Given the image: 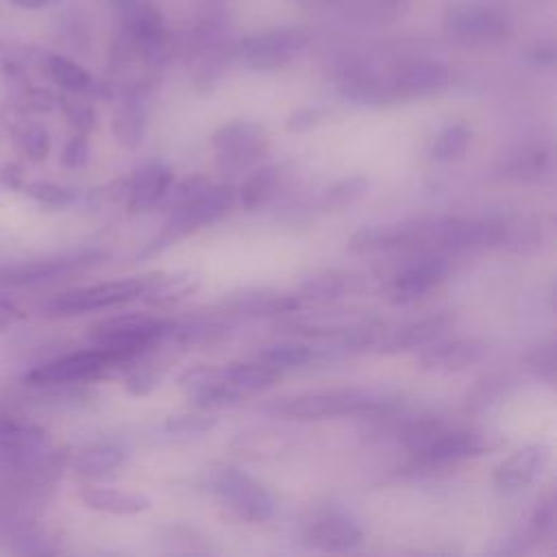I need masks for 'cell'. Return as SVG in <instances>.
<instances>
[{"mask_svg": "<svg viewBox=\"0 0 557 557\" xmlns=\"http://www.w3.org/2000/svg\"><path fill=\"white\" fill-rule=\"evenodd\" d=\"M237 189L231 183H220V185H207L196 198L189 202L170 209V215L159 231L154 239H150L139 257H152L172 244L181 242L183 237L196 233L198 228L218 222L222 215L228 213V209L235 205Z\"/></svg>", "mask_w": 557, "mask_h": 557, "instance_id": "6da1fadb", "label": "cell"}, {"mask_svg": "<svg viewBox=\"0 0 557 557\" xmlns=\"http://www.w3.org/2000/svg\"><path fill=\"white\" fill-rule=\"evenodd\" d=\"M172 326V322L150 315L124 313L94 324L89 337L96 348L107 350L117 361V366H122L152 348L165 335H170Z\"/></svg>", "mask_w": 557, "mask_h": 557, "instance_id": "7a4b0ae2", "label": "cell"}, {"mask_svg": "<svg viewBox=\"0 0 557 557\" xmlns=\"http://www.w3.org/2000/svg\"><path fill=\"white\" fill-rule=\"evenodd\" d=\"M385 405V400L370 392L359 387H344V389H322V392H305L292 398L274 400L265 407V411L292 418V420H324L335 416H352V413H366L376 411Z\"/></svg>", "mask_w": 557, "mask_h": 557, "instance_id": "3957f363", "label": "cell"}, {"mask_svg": "<svg viewBox=\"0 0 557 557\" xmlns=\"http://www.w3.org/2000/svg\"><path fill=\"white\" fill-rule=\"evenodd\" d=\"M442 228V215L413 218L394 224L363 226L359 228L348 248L357 255H379V252H396V250H437Z\"/></svg>", "mask_w": 557, "mask_h": 557, "instance_id": "277c9868", "label": "cell"}, {"mask_svg": "<svg viewBox=\"0 0 557 557\" xmlns=\"http://www.w3.org/2000/svg\"><path fill=\"white\" fill-rule=\"evenodd\" d=\"M50 461L48 433L17 416H0V468L13 472H37Z\"/></svg>", "mask_w": 557, "mask_h": 557, "instance_id": "5b68a950", "label": "cell"}, {"mask_svg": "<svg viewBox=\"0 0 557 557\" xmlns=\"http://www.w3.org/2000/svg\"><path fill=\"white\" fill-rule=\"evenodd\" d=\"M154 278L157 276H133V278H120V281L74 287V289L57 294L46 305V309L52 315H81V313L109 309V307L122 305L126 300H133L137 296H144Z\"/></svg>", "mask_w": 557, "mask_h": 557, "instance_id": "8992f818", "label": "cell"}, {"mask_svg": "<svg viewBox=\"0 0 557 557\" xmlns=\"http://www.w3.org/2000/svg\"><path fill=\"white\" fill-rule=\"evenodd\" d=\"M444 30L459 44L485 46L503 41L511 30V22L494 4L481 0H463L446 11Z\"/></svg>", "mask_w": 557, "mask_h": 557, "instance_id": "52a82bcc", "label": "cell"}, {"mask_svg": "<svg viewBox=\"0 0 557 557\" xmlns=\"http://www.w3.org/2000/svg\"><path fill=\"white\" fill-rule=\"evenodd\" d=\"M215 168L222 174H242L255 168L268 152V139L259 124L235 120L220 126L211 137Z\"/></svg>", "mask_w": 557, "mask_h": 557, "instance_id": "ba28073f", "label": "cell"}, {"mask_svg": "<svg viewBox=\"0 0 557 557\" xmlns=\"http://www.w3.org/2000/svg\"><path fill=\"white\" fill-rule=\"evenodd\" d=\"M209 483L213 492L244 520L248 522H265L274 516V498L272 494L255 481L250 474L233 468L222 466L211 470Z\"/></svg>", "mask_w": 557, "mask_h": 557, "instance_id": "9c48e42d", "label": "cell"}, {"mask_svg": "<svg viewBox=\"0 0 557 557\" xmlns=\"http://www.w3.org/2000/svg\"><path fill=\"white\" fill-rule=\"evenodd\" d=\"M487 450L483 435L474 431H448L442 429L426 444L411 450L407 470L411 474H431L435 470H446L466 459H474Z\"/></svg>", "mask_w": 557, "mask_h": 557, "instance_id": "30bf717a", "label": "cell"}, {"mask_svg": "<svg viewBox=\"0 0 557 557\" xmlns=\"http://www.w3.org/2000/svg\"><path fill=\"white\" fill-rule=\"evenodd\" d=\"M117 361L102 348L76 350L52 361H46L24 374V381L35 387H57L74 385L102 376L109 368H115Z\"/></svg>", "mask_w": 557, "mask_h": 557, "instance_id": "8fae6325", "label": "cell"}, {"mask_svg": "<svg viewBox=\"0 0 557 557\" xmlns=\"http://www.w3.org/2000/svg\"><path fill=\"white\" fill-rule=\"evenodd\" d=\"M307 46L302 28H270L246 37L237 46V57L252 70H278L292 63Z\"/></svg>", "mask_w": 557, "mask_h": 557, "instance_id": "7c38bea8", "label": "cell"}, {"mask_svg": "<svg viewBox=\"0 0 557 557\" xmlns=\"http://www.w3.org/2000/svg\"><path fill=\"white\" fill-rule=\"evenodd\" d=\"M385 81L396 102V100L431 96L446 89L450 83V72L444 63L435 59L418 57V59L398 61L392 67V72L385 76Z\"/></svg>", "mask_w": 557, "mask_h": 557, "instance_id": "4fadbf2b", "label": "cell"}, {"mask_svg": "<svg viewBox=\"0 0 557 557\" xmlns=\"http://www.w3.org/2000/svg\"><path fill=\"white\" fill-rule=\"evenodd\" d=\"M448 274V261L442 255L424 252L418 259L405 263L387 283L385 296L392 305H409L433 287H437Z\"/></svg>", "mask_w": 557, "mask_h": 557, "instance_id": "5bb4252c", "label": "cell"}, {"mask_svg": "<svg viewBox=\"0 0 557 557\" xmlns=\"http://www.w3.org/2000/svg\"><path fill=\"white\" fill-rule=\"evenodd\" d=\"M361 527L342 509L318 511L302 529V542L324 553H346L361 544Z\"/></svg>", "mask_w": 557, "mask_h": 557, "instance_id": "9a60e30c", "label": "cell"}, {"mask_svg": "<svg viewBox=\"0 0 557 557\" xmlns=\"http://www.w3.org/2000/svg\"><path fill=\"white\" fill-rule=\"evenodd\" d=\"M178 387L200 409H224L239 403L242 394L226 381L224 366H196L178 376Z\"/></svg>", "mask_w": 557, "mask_h": 557, "instance_id": "2e32d148", "label": "cell"}, {"mask_svg": "<svg viewBox=\"0 0 557 557\" xmlns=\"http://www.w3.org/2000/svg\"><path fill=\"white\" fill-rule=\"evenodd\" d=\"M548 461V448L544 444H529L507 457L494 472V483L503 492H518L531 485Z\"/></svg>", "mask_w": 557, "mask_h": 557, "instance_id": "e0dca14e", "label": "cell"}, {"mask_svg": "<svg viewBox=\"0 0 557 557\" xmlns=\"http://www.w3.org/2000/svg\"><path fill=\"white\" fill-rule=\"evenodd\" d=\"M102 259V252L98 250H85V252H74V255H63L46 261H33L26 265L11 268L2 274V281L15 283V285H28V283H41V281H52L57 276L70 274L74 270L94 265Z\"/></svg>", "mask_w": 557, "mask_h": 557, "instance_id": "ac0fdd59", "label": "cell"}, {"mask_svg": "<svg viewBox=\"0 0 557 557\" xmlns=\"http://www.w3.org/2000/svg\"><path fill=\"white\" fill-rule=\"evenodd\" d=\"M174 183V172L165 161H148L131 178L128 207L131 211H148L163 202Z\"/></svg>", "mask_w": 557, "mask_h": 557, "instance_id": "d6986e66", "label": "cell"}, {"mask_svg": "<svg viewBox=\"0 0 557 557\" xmlns=\"http://www.w3.org/2000/svg\"><path fill=\"white\" fill-rule=\"evenodd\" d=\"M485 348L476 339H448V342H437L429 348H424L418 357V363L426 372H459L472 363H476L483 357Z\"/></svg>", "mask_w": 557, "mask_h": 557, "instance_id": "ffe728a7", "label": "cell"}, {"mask_svg": "<svg viewBox=\"0 0 557 557\" xmlns=\"http://www.w3.org/2000/svg\"><path fill=\"white\" fill-rule=\"evenodd\" d=\"M30 61L65 94H87L94 85L91 74L78 65L76 61L50 52V50H39V48H28L26 50Z\"/></svg>", "mask_w": 557, "mask_h": 557, "instance_id": "44dd1931", "label": "cell"}, {"mask_svg": "<svg viewBox=\"0 0 557 557\" xmlns=\"http://www.w3.org/2000/svg\"><path fill=\"white\" fill-rule=\"evenodd\" d=\"M339 94L359 104H389L394 102L385 76L366 65H350L339 76Z\"/></svg>", "mask_w": 557, "mask_h": 557, "instance_id": "7402d4cb", "label": "cell"}, {"mask_svg": "<svg viewBox=\"0 0 557 557\" xmlns=\"http://www.w3.org/2000/svg\"><path fill=\"white\" fill-rule=\"evenodd\" d=\"M81 500L96 511L115 513V516H133L148 511L152 507L150 498L137 492H124L115 487H100V485H85L78 492Z\"/></svg>", "mask_w": 557, "mask_h": 557, "instance_id": "603a6c76", "label": "cell"}, {"mask_svg": "<svg viewBox=\"0 0 557 557\" xmlns=\"http://www.w3.org/2000/svg\"><path fill=\"white\" fill-rule=\"evenodd\" d=\"M146 120H148L146 91L135 87L124 96V100L113 117V135L117 137V141L122 146L137 148L146 133Z\"/></svg>", "mask_w": 557, "mask_h": 557, "instance_id": "cb8c5ba5", "label": "cell"}, {"mask_svg": "<svg viewBox=\"0 0 557 557\" xmlns=\"http://www.w3.org/2000/svg\"><path fill=\"white\" fill-rule=\"evenodd\" d=\"M450 326L448 315L444 313H435V315H426L422 320H416L398 331L392 333V337L385 342V350L387 352H398V350H413V348H422L429 346L431 342L440 339V335Z\"/></svg>", "mask_w": 557, "mask_h": 557, "instance_id": "d4e9b609", "label": "cell"}, {"mask_svg": "<svg viewBox=\"0 0 557 557\" xmlns=\"http://www.w3.org/2000/svg\"><path fill=\"white\" fill-rule=\"evenodd\" d=\"M281 178H283L281 165H263L255 170L237 191L242 207L248 211H257L265 207L276 196L281 187Z\"/></svg>", "mask_w": 557, "mask_h": 557, "instance_id": "484cf974", "label": "cell"}, {"mask_svg": "<svg viewBox=\"0 0 557 557\" xmlns=\"http://www.w3.org/2000/svg\"><path fill=\"white\" fill-rule=\"evenodd\" d=\"M300 305L298 296H287V294H278V292H246L242 296H237L231 307L237 313H246V315H278V313H292L296 311Z\"/></svg>", "mask_w": 557, "mask_h": 557, "instance_id": "4316f807", "label": "cell"}, {"mask_svg": "<svg viewBox=\"0 0 557 557\" xmlns=\"http://www.w3.org/2000/svg\"><path fill=\"white\" fill-rule=\"evenodd\" d=\"M226 381L244 396V394H257L268 387H272L281 372L270 368L263 361H250V363H231L224 366Z\"/></svg>", "mask_w": 557, "mask_h": 557, "instance_id": "83f0119b", "label": "cell"}, {"mask_svg": "<svg viewBox=\"0 0 557 557\" xmlns=\"http://www.w3.org/2000/svg\"><path fill=\"white\" fill-rule=\"evenodd\" d=\"M124 461V450L117 444H96L85 448L74 459V472L85 479H100L111 474Z\"/></svg>", "mask_w": 557, "mask_h": 557, "instance_id": "f1b7e54d", "label": "cell"}, {"mask_svg": "<svg viewBox=\"0 0 557 557\" xmlns=\"http://www.w3.org/2000/svg\"><path fill=\"white\" fill-rule=\"evenodd\" d=\"M198 278L189 274H176V276H157L152 285L146 289L144 298L152 307H168L174 302H181L183 298L191 296L198 289Z\"/></svg>", "mask_w": 557, "mask_h": 557, "instance_id": "f546056e", "label": "cell"}, {"mask_svg": "<svg viewBox=\"0 0 557 557\" xmlns=\"http://www.w3.org/2000/svg\"><path fill=\"white\" fill-rule=\"evenodd\" d=\"M370 189V181L361 174H352V176H344L339 181H335L333 185H329L322 196H320V205L324 209H342V207H350L357 200H361Z\"/></svg>", "mask_w": 557, "mask_h": 557, "instance_id": "4dcf8cb0", "label": "cell"}, {"mask_svg": "<svg viewBox=\"0 0 557 557\" xmlns=\"http://www.w3.org/2000/svg\"><path fill=\"white\" fill-rule=\"evenodd\" d=\"M470 137H472V131L466 124H461V122L448 124L446 128H442L435 135L429 154L435 161H455L468 150Z\"/></svg>", "mask_w": 557, "mask_h": 557, "instance_id": "1f68e13d", "label": "cell"}, {"mask_svg": "<svg viewBox=\"0 0 557 557\" xmlns=\"http://www.w3.org/2000/svg\"><path fill=\"white\" fill-rule=\"evenodd\" d=\"M313 357V350L300 342H278L270 344L259 352V361L268 363L274 370H287L305 366Z\"/></svg>", "mask_w": 557, "mask_h": 557, "instance_id": "d6a6232c", "label": "cell"}, {"mask_svg": "<svg viewBox=\"0 0 557 557\" xmlns=\"http://www.w3.org/2000/svg\"><path fill=\"white\" fill-rule=\"evenodd\" d=\"M13 139H15V146L33 161H41L50 152V135L44 126H39L35 122L15 120L13 122Z\"/></svg>", "mask_w": 557, "mask_h": 557, "instance_id": "836d02e7", "label": "cell"}, {"mask_svg": "<svg viewBox=\"0 0 557 557\" xmlns=\"http://www.w3.org/2000/svg\"><path fill=\"white\" fill-rule=\"evenodd\" d=\"M305 298H318V300H331L339 298L346 292H352V278L339 272H326L313 278H307L300 287Z\"/></svg>", "mask_w": 557, "mask_h": 557, "instance_id": "e575fe53", "label": "cell"}, {"mask_svg": "<svg viewBox=\"0 0 557 557\" xmlns=\"http://www.w3.org/2000/svg\"><path fill=\"white\" fill-rule=\"evenodd\" d=\"M555 339L546 337L540 339L529 352H527V363L529 368L544 381L553 383L555 381V368H557V359H555Z\"/></svg>", "mask_w": 557, "mask_h": 557, "instance_id": "d590c367", "label": "cell"}, {"mask_svg": "<svg viewBox=\"0 0 557 557\" xmlns=\"http://www.w3.org/2000/svg\"><path fill=\"white\" fill-rule=\"evenodd\" d=\"M24 191L35 198L37 202L41 205H52V207H61V205H67L72 198H74V191L63 187V185H57V183H50V181H30V183H24Z\"/></svg>", "mask_w": 557, "mask_h": 557, "instance_id": "8d00e7d4", "label": "cell"}, {"mask_svg": "<svg viewBox=\"0 0 557 557\" xmlns=\"http://www.w3.org/2000/svg\"><path fill=\"white\" fill-rule=\"evenodd\" d=\"M215 426L213 418L205 416H176L165 422V431L176 437H200Z\"/></svg>", "mask_w": 557, "mask_h": 557, "instance_id": "74e56055", "label": "cell"}, {"mask_svg": "<svg viewBox=\"0 0 557 557\" xmlns=\"http://www.w3.org/2000/svg\"><path fill=\"white\" fill-rule=\"evenodd\" d=\"M531 529L537 537H548L555 531V498L553 494H548L546 498H542L533 511L531 518Z\"/></svg>", "mask_w": 557, "mask_h": 557, "instance_id": "f35d334b", "label": "cell"}, {"mask_svg": "<svg viewBox=\"0 0 557 557\" xmlns=\"http://www.w3.org/2000/svg\"><path fill=\"white\" fill-rule=\"evenodd\" d=\"M89 161V141H87V133H76L63 148L61 152V163L70 170L83 168Z\"/></svg>", "mask_w": 557, "mask_h": 557, "instance_id": "ab89813d", "label": "cell"}, {"mask_svg": "<svg viewBox=\"0 0 557 557\" xmlns=\"http://www.w3.org/2000/svg\"><path fill=\"white\" fill-rule=\"evenodd\" d=\"M126 389L133 394V396H146L154 385H157V376L150 368H135L126 381H124Z\"/></svg>", "mask_w": 557, "mask_h": 557, "instance_id": "60d3db41", "label": "cell"}, {"mask_svg": "<svg viewBox=\"0 0 557 557\" xmlns=\"http://www.w3.org/2000/svg\"><path fill=\"white\" fill-rule=\"evenodd\" d=\"M326 111L324 109H300L296 113H292V117L287 120V128L289 131H305L311 128L313 124H318L322 120Z\"/></svg>", "mask_w": 557, "mask_h": 557, "instance_id": "b9f144b4", "label": "cell"}, {"mask_svg": "<svg viewBox=\"0 0 557 557\" xmlns=\"http://www.w3.org/2000/svg\"><path fill=\"white\" fill-rule=\"evenodd\" d=\"M361 9L374 17H392L400 11L403 0H359Z\"/></svg>", "mask_w": 557, "mask_h": 557, "instance_id": "7bdbcfd3", "label": "cell"}, {"mask_svg": "<svg viewBox=\"0 0 557 557\" xmlns=\"http://www.w3.org/2000/svg\"><path fill=\"white\" fill-rule=\"evenodd\" d=\"M22 318H24V311L15 302H11L7 298H0V333L4 329L13 326L15 322H20Z\"/></svg>", "mask_w": 557, "mask_h": 557, "instance_id": "ee69618b", "label": "cell"}, {"mask_svg": "<svg viewBox=\"0 0 557 557\" xmlns=\"http://www.w3.org/2000/svg\"><path fill=\"white\" fill-rule=\"evenodd\" d=\"M9 4L17 7V9H26V11H39L50 7L54 0H7Z\"/></svg>", "mask_w": 557, "mask_h": 557, "instance_id": "f6af8a7d", "label": "cell"}]
</instances>
